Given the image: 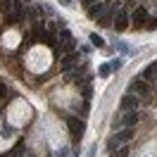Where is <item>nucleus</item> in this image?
Instances as JSON below:
<instances>
[{
  "mask_svg": "<svg viewBox=\"0 0 157 157\" xmlns=\"http://www.w3.org/2000/svg\"><path fill=\"white\" fill-rule=\"evenodd\" d=\"M105 7H102V14L98 17V24L100 26H109V24H114V14H117V2L114 0H107V2H102Z\"/></svg>",
  "mask_w": 157,
  "mask_h": 157,
  "instance_id": "20e7f679",
  "label": "nucleus"
},
{
  "mask_svg": "<svg viewBox=\"0 0 157 157\" xmlns=\"http://www.w3.org/2000/svg\"><path fill=\"white\" fill-rule=\"evenodd\" d=\"M155 83H157V81H155Z\"/></svg>",
  "mask_w": 157,
  "mask_h": 157,
  "instance_id": "bb28decb",
  "label": "nucleus"
},
{
  "mask_svg": "<svg viewBox=\"0 0 157 157\" xmlns=\"http://www.w3.org/2000/svg\"><path fill=\"white\" fill-rule=\"evenodd\" d=\"M81 95H83V100H90V98H93V86H90V78L81 83Z\"/></svg>",
  "mask_w": 157,
  "mask_h": 157,
  "instance_id": "2eb2a0df",
  "label": "nucleus"
},
{
  "mask_svg": "<svg viewBox=\"0 0 157 157\" xmlns=\"http://www.w3.org/2000/svg\"><path fill=\"white\" fill-rule=\"evenodd\" d=\"M102 7H105V5H100V2H93V5H88V7H86V14H88V19H95L98 21V17L100 14H102Z\"/></svg>",
  "mask_w": 157,
  "mask_h": 157,
  "instance_id": "ddd939ff",
  "label": "nucleus"
},
{
  "mask_svg": "<svg viewBox=\"0 0 157 157\" xmlns=\"http://www.w3.org/2000/svg\"><path fill=\"white\" fill-rule=\"evenodd\" d=\"M76 64H78V55H76V52H67V55L62 57V69H64V71L74 69Z\"/></svg>",
  "mask_w": 157,
  "mask_h": 157,
  "instance_id": "9b49d317",
  "label": "nucleus"
},
{
  "mask_svg": "<svg viewBox=\"0 0 157 157\" xmlns=\"http://www.w3.org/2000/svg\"><path fill=\"white\" fill-rule=\"evenodd\" d=\"M81 2H83L86 7H88V5H93V0H81Z\"/></svg>",
  "mask_w": 157,
  "mask_h": 157,
  "instance_id": "5701e85b",
  "label": "nucleus"
},
{
  "mask_svg": "<svg viewBox=\"0 0 157 157\" xmlns=\"http://www.w3.org/2000/svg\"><path fill=\"white\" fill-rule=\"evenodd\" d=\"M145 26H147V29H157V19H147Z\"/></svg>",
  "mask_w": 157,
  "mask_h": 157,
  "instance_id": "412c9836",
  "label": "nucleus"
},
{
  "mask_svg": "<svg viewBox=\"0 0 157 157\" xmlns=\"http://www.w3.org/2000/svg\"><path fill=\"white\" fill-rule=\"evenodd\" d=\"M119 124H121V126H136V124H138L136 109H124V112H121V119H119Z\"/></svg>",
  "mask_w": 157,
  "mask_h": 157,
  "instance_id": "6e6552de",
  "label": "nucleus"
},
{
  "mask_svg": "<svg viewBox=\"0 0 157 157\" xmlns=\"http://www.w3.org/2000/svg\"><path fill=\"white\" fill-rule=\"evenodd\" d=\"M67 126H69L71 138L78 143V140H81V136H83V121H81L78 117H69V119H67Z\"/></svg>",
  "mask_w": 157,
  "mask_h": 157,
  "instance_id": "39448f33",
  "label": "nucleus"
},
{
  "mask_svg": "<svg viewBox=\"0 0 157 157\" xmlns=\"http://www.w3.org/2000/svg\"><path fill=\"white\" fill-rule=\"evenodd\" d=\"M143 78H145V81H157V62H150V64L143 69Z\"/></svg>",
  "mask_w": 157,
  "mask_h": 157,
  "instance_id": "f8f14e48",
  "label": "nucleus"
},
{
  "mask_svg": "<svg viewBox=\"0 0 157 157\" xmlns=\"http://www.w3.org/2000/svg\"><path fill=\"white\" fill-rule=\"evenodd\" d=\"M64 78L67 81H71V83H83V81H88V64H76L74 69H69V71H64Z\"/></svg>",
  "mask_w": 157,
  "mask_h": 157,
  "instance_id": "7ed1b4c3",
  "label": "nucleus"
},
{
  "mask_svg": "<svg viewBox=\"0 0 157 157\" xmlns=\"http://www.w3.org/2000/svg\"><path fill=\"white\" fill-rule=\"evenodd\" d=\"M109 157H128V147H126V145L117 147L114 152H109Z\"/></svg>",
  "mask_w": 157,
  "mask_h": 157,
  "instance_id": "f3484780",
  "label": "nucleus"
},
{
  "mask_svg": "<svg viewBox=\"0 0 157 157\" xmlns=\"http://www.w3.org/2000/svg\"><path fill=\"white\" fill-rule=\"evenodd\" d=\"M133 133H136V131H133V126H124L121 131H119V133H114V136L107 140V152H114L117 147L126 145L128 140L133 138Z\"/></svg>",
  "mask_w": 157,
  "mask_h": 157,
  "instance_id": "f257e3e1",
  "label": "nucleus"
},
{
  "mask_svg": "<svg viewBox=\"0 0 157 157\" xmlns=\"http://www.w3.org/2000/svg\"><path fill=\"white\" fill-rule=\"evenodd\" d=\"M128 88H131V93H136L140 100H150V98H152V90H150V81H145L143 76H140V78H133Z\"/></svg>",
  "mask_w": 157,
  "mask_h": 157,
  "instance_id": "f03ea898",
  "label": "nucleus"
},
{
  "mask_svg": "<svg viewBox=\"0 0 157 157\" xmlns=\"http://www.w3.org/2000/svg\"><path fill=\"white\" fill-rule=\"evenodd\" d=\"M7 98H10V88H7V86L0 81V102H5Z\"/></svg>",
  "mask_w": 157,
  "mask_h": 157,
  "instance_id": "a211bd4d",
  "label": "nucleus"
},
{
  "mask_svg": "<svg viewBox=\"0 0 157 157\" xmlns=\"http://www.w3.org/2000/svg\"><path fill=\"white\" fill-rule=\"evenodd\" d=\"M138 107H140V98H138L136 93L128 90L126 95L121 98V109H138Z\"/></svg>",
  "mask_w": 157,
  "mask_h": 157,
  "instance_id": "0eeeda50",
  "label": "nucleus"
},
{
  "mask_svg": "<svg viewBox=\"0 0 157 157\" xmlns=\"http://www.w3.org/2000/svg\"><path fill=\"white\" fill-rule=\"evenodd\" d=\"M24 157H36V155H33V152H24Z\"/></svg>",
  "mask_w": 157,
  "mask_h": 157,
  "instance_id": "393cba45",
  "label": "nucleus"
},
{
  "mask_svg": "<svg viewBox=\"0 0 157 157\" xmlns=\"http://www.w3.org/2000/svg\"><path fill=\"white\" fill-rule=\"evenodd\" d=\"M145 21H147V10H145V7H136V10H133V19H131V24H133L136 29H140V26H145Z\"/></svg>",
  "mask_w": 157,
  "mask_h": 157,
  "instance_id": "1a4fd4ad",
  "label": "nucleus"
},
{
  "mask_svg": "<svg viewBox=\"0 0 157 157\" xmlns=\"http://www.w3.org/2000/svg\"><path fill=\"white\" fill-rule=\"evenodd\" d=\"M90 43H93V45H95V48H105V40L100 38L98 33H90Z\"/></svg>",
  "mask_w": 157,
  "mask_h": 157,
  "instance_id": "6ab92c4d",
  "label": "nucleus"
},
{
  "mask_svg": "<svg viewBox=\"0 0 157 157\" xmlns=\"http://www.w3.org/2000/svg\"><path fill=\"white\" fill-rule=\"evenodd\" d=\"M69 2H71V0H59V5H69Z\"/></svg>",
  "mask_w": 157,
  "mask_h": 157,
  "instance_id": "b1692460",
  "label": "nucleus"
},
{
  "mask_svg": "<svg viewBox=\"0 0 157 157\" xmlns=\"http://www.w3.org/2000/svg\"><path fill=\"white\" fill-rule=\"evenodd\" d=\"M128 24H131V17H128L126 7H121V10L114 14V29H117V31H126Z\"/></svg>",
  "mask_w": 157,
  "mask_h": 157,
  "instance_id": "423d86ee",
  "label": "nucleus"
},
{
  "mask_svg": "<svg viewBox=\"0 0 157 157\" xmlns=\"http://www.w3.org/2000/svg\"><path fill=\"white\" fill-rule=\"evenodd\" d=\"M12 12H14V19H24L26 17V0H12Z\"/></svg>",
  "mask_w": 157,
  "mask_h": 157,
  "instance_id": "9d476101",
  "label": "nucleus"
},
{
  "mask_svg": "<svg viewBox=\"0 0 157 157\" xmlns=\"http://www.w3.org/2000/svg\"><path fill=\"white\" fill-rule=\"evenodd\" d=\"M112 71H114V67L105 62V64H100V71H98V74H100V76H102V78H107L109 74H112Z\"/></svg>",
  "mask_w": 157,
  "mask_h": 157,
  "instance_id": "dca6fc26",
  "label": "nucleus"
},
{
  "mask_svg": "<svg viewBox=\"0 0 157 157\" xmlns=\"http://www.w3.org/2000/svg\"><path fill=\"white\" fill-rule=\"evenodd\" d=\"M69 155V150L64 147V150H59V152H55V157H67Z\"/></svg>",
  "mask_w": 157,
  "mask_h": 157,
  "instance_id": "4be33fe9",
  "label": "nucleus"
},
{
  "mask_svg": "<svg viewBox=\"0 0 157 157\" xmlns=\"http://www.w3.org/2000/svg\"><path fill=\"white\" fill-rule=\"evenodd\" d=\"M24 152H26V147H24V140H19V143L12 147L7 155H2V157H24Z\"/></svg>",
  "mask_w": 157,
  "mask_h": 157,
  "instance_id": "4468645a",
  "label": "nucleus"
},
{
  "mask_svg": "<svg viewBox=\"0 0 157 157\" xmlns=\"http://www.w3.org/2000/svg\"><path fill=\"white\" fill-rule=\"evenodd\" d=\"M0 12H12V0H0Z\"/></svg>",
  "mask_w": 157,
  "mask_h": 157,
  "instance_id": "aec40b11",
  "label": "nucleus"
},
{
  "mask_svg": "<svg viewBox=\"0 0 157 157\" xmlns=\"http://www.w3.org/2000/svg\"><path fill=\"white\" fill-rule=\"evenodd\" d=\"M48 157H55V155H48Z\"/></svg>",
  "mask_w": 157,
  "mask_h": 157,
  "instance_id": "a878e982",
  "label": "nucleus"
}]
</instances>
